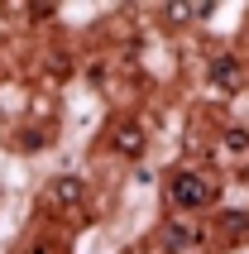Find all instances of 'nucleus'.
<instances>
[{
    "mask_svg": "<svg viewBox=\"0 0 249 254\" xmlns=\"http://www.w3.org/2000/svg\"><path fill=\"white\" fill-rule=\"evenodd\" d=\"M168 197H173V206H182V211H196V206H206V201L216 197V187H211L201 173H178V178L168 183Z\"/></svg>",
    "mask_w": 249,
    "mask_h": 254,
    "instance_id": "f257e3e1",
    "label": "nucleus"
},
{
    "mask_svg": "<svg viewBox=\"0 0 249 254\" xmlns=\"http://www.w3.org/2000/svg\"><path fill=\"white\" fill-rule=\"evenodd\" d=\"M115 149H120V154H144V129H134V125H120L115 129Z\"/></svg>",
    "mask_w": 249,
    "mask_h": 254,
    "instance_id": "f03ea898",
    "label": "nucleus"
},
{
    "mask_svg": "<svg viewBox=\"0 0 249 254\" xmlns=\"http://www.w3.org/2000/svg\"><path fill=\"white\" fill-rule=\"evenodd\" d=\"M53 201H62V206H77V201H82V183H77V178H58Z\"/></svg>",
    "mask_w": 249,
    "mask_h": 254,
    "instance_id": "7ed1b4c3",
    "label": "nucleus"
},
{
    "mask_svg": "<svg viewBox=\"0 0 249 254\" xmlns=\"http://www.w3.org/2000/svg\"><path fill=\"white\" fill-rule=\"evenodd\" d=\"M211 82H221V86H240V63H235V58H221V63L211 67Z\"/></svg>",
    "mask_w": 249,
    "mask_h": 254,
    "instance_id": "20e7f679",
    "label": "nucleus"
},
{
    "mask_svg": "<svg viewBox=\"0 0 249 254\" xmlns=\"http://www.w3.org/2000/svg\"><path fill=\"white\" fill-rule=\"evenodd\" d=\"M39 254H53V250H48V245H43V250H39Z\"/></svg>",
    "mask_w": 249,
    "mask_h": 254,
    "instance_id": "39448f33",
    "label": "nucleus"
}]
</instances>
